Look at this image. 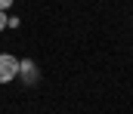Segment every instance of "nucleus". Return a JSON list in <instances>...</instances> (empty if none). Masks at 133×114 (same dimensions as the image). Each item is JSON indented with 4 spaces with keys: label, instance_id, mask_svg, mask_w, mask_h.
<instances>
[{
    "label": "nucleus",
    "instance_id": "1",
    "mask_svg": "<svg viewBox=\"0 0 133 114\" xmlns=\"http://www.w3.org/2000/svg\"><path fill=\"white\" fill-rule=\"evenodd\" d=\"M19 77V59L9 52H0V83H12Z\"/></svg>",
    "mask_w": 133,
    "mask_h": 114
},
{
    "label": "nucleus",
    "instance_id": "4",
    "mask_svg": "<svg viewBox=\"0 0 133 114\" xmlns=\"http://www.w3.org/2000/svg\"><path fill=\"white\" fill-rule=\"evenodd\" d=\"M12 6V0H0V9H9Z\"/></svg>",
    "mask_w": 133,
    "mask_h": 114
},
{
    "label": "nucleus",
    "instance_id": "2",
    "mask_svg": "<svg viewBox=\"0 0 133 114\" xmlns=\"http://www.w3.org/2000/svg\"><path fill=\"white\" fill-rule=\"evenodd\" d=\"M19 77H22V83H37V77H40V71H37V65H34L31 59H19Z\"/></svg>",
    "mask_w": 133,
    "mask_h": 114
},
{
    "label": "nucleus",
    "instance_id": "3",
    "mask_svg": "<svg viewBox=\"0 0 133 114\" xmlns=\"http://www.w3.org/2000/svg\"><path fill=\"white\" fill-rule=\"evenodd\" d=\"M6 22H9V16H6V9H0V31L6 28Z\"/></svg>",
    "mask_w": 133,
    "mask_h": 114
}]
</instances>
